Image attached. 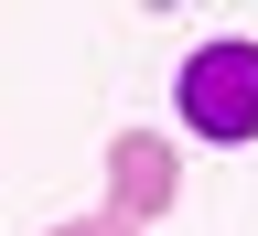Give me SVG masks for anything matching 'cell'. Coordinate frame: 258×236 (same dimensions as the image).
Masks as SVG:
<instances>
[{
	"mask_svg": "<svg viewBox=\"0 0 258 236\" xmlns=\"http://www.w3.org/2000/svg\"><path fill=\"white\" fill-rule=\"evenodd\" d=\"M43 236H140V225H118V215H64V225H43Z\"/></svg>",
	"mask_w": 258,
	"mask_h": 236,
	"instance_id": "3957f363",
	"label": "cell"
},
{
	"mask_svg": "<svg viewBox=\"0 0 258 236\" xmlns=\"http://www.w3.org/2000/svg\"><path fill=\"white\" fill-rule=\"evenodd\" d=\"M172 193H183V161L161 129H118L108 140V215L118 225H151V215H172Z\"/></svg>",
	"mask_w": 258,
	"mask_h": 236,
	"instance_id": "7a4b0ae2",
	"label": "cell"
},
{
	"mask_svg": "<svg viewBox=\"0 0 258 236\" xmlns=\"http://www.w3.org/2000/svg\"><path fill=\"white\" fill-rule=\"evenodd\" d=\"M172 108H183V129H194V140L247 150V140H258V43H205V54H183Z\"/></svg>",
	"mask_w": 258,
	"mask_h": 236,
	"instance_id": "6da1fadb",
	"label": "cell"
}]
</instances>
